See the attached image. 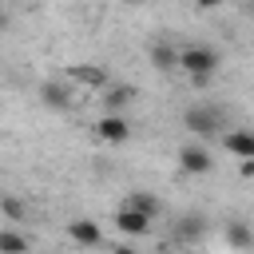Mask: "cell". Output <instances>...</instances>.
<instances>
[{"mask_svg":"<svg viewBox=\"0 0 254 254\" xmlns=\"http://www.w3.org/2000/svg\"><path fill=\"white\" fill-rule=\"evenodd\" d=\"M226 242H230L234 250H250V246H254V230H250L246 222L230 218V222H226Z\"/></svg>","mask_w":254,"mask_h":254,"instance_id":"obj_9","label":"cell"},{"mask_svg":"<svg viewBox=\"0 0 254 254\" xmlns=\"http://www.w3.org/2000/svg\"><path fill=\"white\" fill-rule=\"evenodd\" d=\"M222 0H194V8H202V12H210V8H218Z\"/></svg>","mask_w":254,"mask_h":254,"instance_id":"obj_17","label":"cell"},{"mask_svg":"<svg viewBox=\"0 0 254 254\" xmlns=\"http://www.w3.org/2000/svg\"><path fill=\"white\" fill-rule=\"evenodd\" d=\"M40 99L52 107V111H64L71 99H67V91H64V83H56V79H48V83H40Z\"/></svg>","mask_w":254,"mask_h":254,"instance_id":"obj_10","label":"cell"},{"mask_svg":"<svg viewBox=\"0 0 254 254\" xmlns=\"http://www.w3.org/2000/svg\"><path fill=\"white\" fill-rule=\"evenodd\" d=\"M111 254H135V250H131V246H115Z\"/></svg>","mask_w":254,"mask_h":254,"instance_id":"obj_19","label":"cell"},{"mask_svg":"<svg viewBox=\"0 0 254 254\" xmlns=\"http://www.w3.org/2000/svg\"><path fill=\"white\" fill-rule=\"evenodd\" d=\"M67 238H71L75 246H99V242H103V230H99L95 218H71V222H67Z\"/></svg>","mask_w":254,"mask_h":254,"instance_id":"obj_4","label":"cell"},{"mask_svg":"<svg viewBox=\"0 0 254 254\" xmlns=\"http://www.w3.org/2000/svg\"><path fill=\"white\" fill-rule=\"evenodd\" d=\"M179 167H183V171H190V175H206V171L214 167V159H210V151H206V147L187 143V147L179 151Z\"/></svg>","mask_w":254,"mask_h":254,"instance_id":"obj_5","label":"cell"},{"mask_svg":"<svg viewBox=\"0 0 254 254\" xmlns=\"http://www.w3.org/2000/svg\"><path fill=\"white\" fill-rule=\"evenodd\" d=\"M115 226H119V234H147L151 230V218L139 214V210H131V206H119L115 210Z\"/></svg>","mask_w":254,"mask_h":254,"instance_id":"obj_6","label":"cell"},{"mask_svg":"<svg viewBox=\"0 0 254 254\" xmlns=\"http://www.w3.org/2000/svg\"><path fill=\"white\" fill-rule=\"evenodd\" d=\"M0 210H4L8 218H24V202H20V198H0Z\"/></svg>","mask_w":254,"mask_h":254,"instance_id":"obj_15","label":"cell"},{"mask_svg":"<svg viewBox=\"0 0 254 254\" xmlns=\"http://www.w3.org/2000/svg\"><path fill=\"white\" fill-rule=\"evenodd\" d=\"M123 206H131V210H139V214H147V218H155V214L163 210V202H159L155 194H147V190H131Z\"/></svg>","mask_w":254,"mask_h":254,"instance_id":"obj_8","label":"cell"},{"mask_svg":"<svg viewBox=\"0 0 254 254\" xmlns=\"http://www.w3.org/2000/svg\"><path fill=\"white\" fill-rule=\"evenodd\" d=\"M123 4H143V0H123Z\"/></svg>","mask_w":254,"mask_h":254,"instance_id":"obj_21","label":"cell"},{"mask_svg":"<svg viewBox=\"0 0 254 254\" xmlns=\"http://www.w3.org/2000/svg\"><path fill=\"white\" fill-rule=\"evenodd\" d=\"M95 135L103 143H127L131 139V123H127V115H103L95 123Z\"/></svg>","mask_w":254,"mask_h":254,"instance_id":"obj_3","label":"cell"},{"mask_svg":"<svg viewBox=\"0 0 254 254\" xmlns=\"http://www.w3.org/2000/svg\"><path fill=\"white\" fill-rule=\"evenodd\" d=\"M4 28H8V16H4V12H0V32H4Z\"/></svg>","mask_w":254,"mask_h":254,"instance_id":"obj_20","label":"cell"},{"mask_svg":"<svg viewBox=\"0 0 254 254\" xmlns=\"http://www.w3.org/2000/svg\"><path fill=\"white\" fill-rule=\"evenodd\" d=\"M187 254H202V250H187Z\"/></svg>","mask_w":254,"mask_h":254,"instance_id":"obj_22","label":"cell"},{"mask_svg":"<svg viewBox=\"0 0 254 254\" xmlns=\"http://www.w3.org/2000/svg\"><path fill=\"white\" fill-rule=\"evenodd\" d=\"M71 79H79V83H87V87H103V83H107L103 67H87V64H75V67H71Z\"/></svg>","mask_w":254,"mask_h":254,"instance_id":"obj_13","label":"cell"},{"mask_svg":"<svg viewBox=\"0 0 254 254\" xmlns=\"http://www.w3.org/2000/svg\"><path fill=\"white\" fill-rule=\"evenodd\" d=\"M179 67H183L187 75H206V79H210V75L222 67V60H218L214 48H206V44H190V48L179 52Z\"/></svg>","mask_w":254,"mask_h":254,"instance_id":"obj_1","label":"cell"},{"mask_svg":"<svg viewBox=\"0 0 254 254\" xmlns=\"http://www.w3.org/2000/svg\"><path fill=\"white\" fill-rule=\"evenodd\" d=\"M242 175H246V179L254 175V159H242Z\"/></svg>","mask_w":254,"mask_h":254,"instance_id":"obj_18","label":"cell"},{"mask_svg":"<svg viewBox=\"0 0 254 254\" xmlns=\"http://www.w3.org/2000/svg\"><path fill=\"white\" fill-rule=\"evenodd\" d=\"M222 147L230 155H238V159H254V131H226Z\"/></svg>","mask_w":254,"mask_h":254,"instance_id":"obj_7","label":"cell"},{"mask_svg":"<svg viewBox=\"0 0 254 254\" xmlns=\"http://www.w3.org/2000/svg\"><path fill=\"white\" fill-rule=\"evenodd\" d=\"M179 234H183V238H198V234H202V218H183Z\"/></svg>","mask_w":254,"mask_h":254,"instance_id":"obj_16","label":"cell"},{"mask_svg":"<svg viewBox=\"0 0 254 254\" xmlns=\"http://www.w3.org/2000/svg\"><path fill=\"white\" fill-rule=\"evenodd\" d=\"M151 64H155L159 71H175V67H179V52H175L171 44H155V48H151Z\"/></svg>","mask_w":254,"mask_h":254,"instance_id":"obj_11","label":"cell"},{"mask_svg":"<svg viewBox=\"0 0 254 254\" xmlns=\"http://www.w3.org/2000/svg\"><path fill=\"white\" fill-rule=\"evenodd\" d=\"M183 123H187V131H194V135H202V139L222 135V111L210 107V103H194V107H187V111H183Z\"/></svg>","mask_w":254,"mask_h":254,"instance_id":"obj_2","label":"cell"},{"mask_svg":"<svg viewBox=\"0 0 254 254\" xmlns=\"http://www.w3.org/2000/svg\"><path fill=\"white\" fill-rule=\"evenodd\" d=\"M0 254H28V238L16 230H0Z\"/></svg>","mask_w":254,"mask_h":254,"instance_id":"obj_14","label":"cell"},{"mask_svg":"<svg viewBox=\"0 0 254 254\" xmlns=\"http://www.w3.org/2000/svg\"><path fill=\"white\" fill-rule=\"evenodd\" d=\"M135 99V87H111L107 95H103V103H107V115H123V107Z\"/></svg>","mask_w":254,"mask_h":254,"instance_id":"obj_12","label":"cell"}]
</instances>
